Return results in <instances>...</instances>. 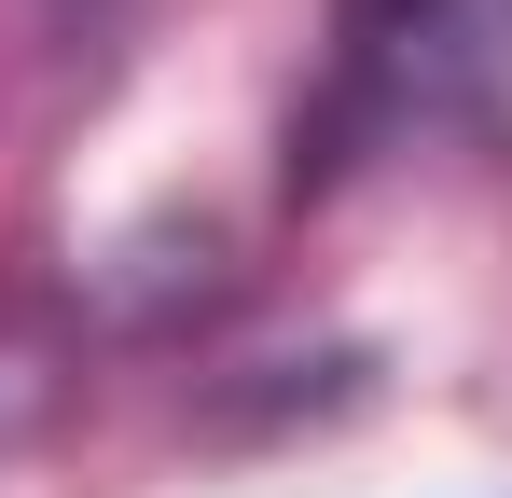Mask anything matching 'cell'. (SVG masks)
<instances>
[{
  "instance_id": "6da1fadb",
  "label": "cell",
  "mask_w": 512,
  "mask_h": 498,
  "mask_svg": "<svg viewBox=\"0 0 512 498\" xmlns=\"http://www.w3.org/2000/svg\"><path fill=\"white\" fill-rule=\"evenodd\" d=\"M333 83L346 111H471L512 83V0H333Z\"/></svg>"
}]
</instances>
